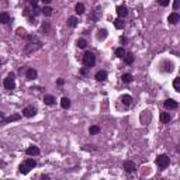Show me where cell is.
I'll return each mask as SVG.
<instances>
[{"instance_id": "obj_1", "label": "cell", "mask_w": 180, "mask_h": 180, "mask_svg": "<svg viewBox=\"0 0 180 180\" xmlns=\"http://www.w3.org/2000/svg\"><path fill=\"white\" fill-rule=\"evenodd\" d=\"M37 166V162L34 160V159H26L24 162H23L20 166H18V172L21 173V175H27V173H30L31 169H34Z\"/></svg>"}, {"instance_id": "obj_2", "label": "cell", "mask_w": 180, "mask_h": 180, "mask_svg": "<svg viewBox=\"0 0 180 180\" xmlns=\"http://www.w3.org/2000/svg\"><path fill=\"white\" fill-rule=\"evenodd\" d=\"M96 64V56L93 52H90V51H86L85 55H83V65L87 66V68H91V66H94Z\"/></svg>"}, {"instance_id": "obj_3", "label": "cell", "mask_w": 180, "mask_h": 180, "mask_svg": "<svg viewBox=\"0 0 180 180\" xmlns=\"http://www.w3.org/2000/svg\"><path fill=\"white\" fill-rule=\"evenodd\" d=\"M155 162H156V165H158L160 169H165V168H168L170 163V159L168 155H159L158 158L155 159Z\"/></svg>"}, {"instance_id": "obj_4", "label": "cell", "mask_w": 180, "mask_h": 180, "mask_svg": "<svg viewBox=\"0 0 180 180\" xmlns=\"http://www.w3.org/2000/svg\"><path fill=\"white\" fill-rule=\"evenodd\" d=\"M3 85H4V87L7 90H14V87H16V82H14V75L10 73L7 78H6L4 80H3Z\"/></svg>"}, {"instance_id": "obj_5", "label": "cell", "mask_w": 180, "mask_h": 180, "mask_svg": "<svg viewBox=\"0 0 180 180\" xmlns=\"http://www.w3.org/2000/svg\"><path fill=\"white\" fill-rule=\"evenodd\" d=\"M37 114V110H35V107L32 106H27L23 108V116L27 117V118H31V117H34Z\"/></svg>"}, {"instance_id": "obj_6", "label": "cell", "mask_w": 180, "mask_h": 180, "mask_svg": "<svg viewBox=\"0 0 180 180\" xmlns=\"http://www.w3.org/2000/svg\"><path fill=\"white\" fill-rule=\"evenodd\" d=\"M20 118H21V116H20V114H13V116H10V117H6V118H3V120L0 121V125H6V124H9V122L18 121Z\"/></svg>"}, {"instance_id": "obj_7", "label": "cell", "mask_w": 180, "mask_h": 180, "mask_svg": "<svg viewBox=\"0 0 180 180\" xmlns=\"http://www.w3.org/2000/svg\"><path fill=\"white\" fill-rule=\"evenodd\" d=\"M163 106H165V108H166V110H176L179 104H177V101L172 100V99H168V100H165Z\"/></svg>"}, {"instance_id": "obj_8", "label": "cell", "mask_w": 180, "mask_h": 180, "mask_svg": "<svg viewBox=\"0 0 180 180\" xmlns=\"http://www.w3.org/2000/svg\"><path fill=\"white\" fill-rule=\"evenodd\" d=\"M117 16H118V18H124V17L128 14V9L125 7V6H117Z\"/></svg>"}, {"instance_id": "obj_9", "label": "cell", "mask_w": 180, "mask_h": 180, "mask_svg": "<svg viewBox=\"0 0 180 180\" xmlns=\"http://www.w3.org/2000/svg\"><path fill=\"white\" fill-rule=\"evenodd\" d=\"M37 76H38V72H37V70H35L34 68H28V69L26 70V78H27L28 80H34L35 78H37Z\"/></svg>"}, {"instance_id": "obj_10", "label": "cell", "mask_w": 180, "mask_h": 180, "mask_svg": "<svg viewBox=\"0 0 180 180\" xmlns=\"http://www.w3.org/2000/svg\"><path fill=\"white\" fill-rule=\"evenodd\" d=\"M27 155H30V156H38L40 155V148L38 146H34V145H31V146H28L26 151Z\"/></svg>"}, {"instance_id": "obj_11", "label": "cell", "mask_w": 180, "mask_h": 180, "mask_svg": "<svg viewBox=\"0 0 180 180\" xmlns=\"http://www.w3.org/2000/svg\"><path fill=\"white\" fill-rule=\"evenodd\" d=\"M168 21H169L170 24H177V23L180 21V16H179V13H176V11H173L172 14H169V17H168Z\"/></svg>"}, {"instance_id": "obj_12", "label": "cell", "mask_w": 180, "mask_h": 180, "mask_svg": "<svg viewBox=\"0 0 180 180\" xmlns=\"http://www.w3.org/2000/svg\"><path fill=\"white\" fill-rule=\"evenodd\" d=\"M107 37H108V31H107V30L101 28V30L97 31V40H99V41H104Z\"/></svg>"}, {"instance_id": "obj_13", "label": "cell", "mask_w": 180, "mask_h": 180, "mask_svg": "<svg viewBox=\"0 0 180 180\" xmlns=\"http://www.w3.org/2000/svg\"><path fill=\"white\" fill-rule=\"evenodd\" d=\"M96 80H99V82H104L107 79V72L106 70H99L97 73H96Z\"/></svg>"}, {"instance_id": "obj_14", "label": "cell", "mask_w": 180, "mask_h": 180, "mask_svg": "<svg viewBox=\"0 0 180 180\" xmlns=\"http://www.w3.org/2000/svg\"><path fill=\"white\" fill-rule=\"evenodd\" d=\"M122 58H124V62H125L127 65H132L134 58H135V56H134L132 52H127L125 55H124V56H122Z\"/></svg>"}, {"instance_id": "obj_15", "label": "cell", "mask_w": 180, "mask_h": 180, "mask_svg": "<svg viewBox=\"0 0 180 180\" xmlns=\"http://www.w3.org/2000/svg\"><path fill=\"white\" fill-rule=\"evenodd\" d=\"M124 169L127 170V172H134L135 170V163H134L132 160H125L124 162Z\"/></svg>"}, {"instance_id": "obj_16", "label": "cell", "mask_w": 180, "mask_h": 180, "mask_svg": "<svg viewBox=\"0 0 180 180\" xmlns=\"http://www.w3.org/2000/svg\"><path fill=\"white\" fill-rule=\"evenodd\" d=\"M121 103L124 104V106H131V103H132V97L130 94H124V96H121Z\"/></svg>"}, {"instance_id": "obj_17", "label": "cell", "mask_w": 180, "mask_h": 180, "mask_svg": "<svg viewBox=\"0 0 180 180\" xmlns=\"http://www.w3.org/2000/svg\"><path fill=\"white\" fill-rule=\"evenodd\" d=\"M44 103L47 104V106H52L53 103H55V97L52 94H45L44 96Z\"/></svg>"}, {"instance_id": "obj_18", "label": "cell", "mask_w": 180, "mask_h": 180, "mask_svg": "<svg viewBox=\"0 0 180 180\" xmlns=\"http://www.w3.org/2000/svg\"><path fill=\"white\" fill-rule=\"evenodd\" d=\"M9 21H10V16H9V13H7V11L0 13V23H1V24H7Z\"/></svg>"}, {"instance_id": "obj_19", "label": "cell", "mask_w": 180, "mask_h": 180, "mask_svg": "<svg viewBox=\"0 0 180 180\" xmlns=\"http://www.w3.org/2000/svg\"><path fill=\"white\" fill-rule=\"evenodd\" d=\"M162 66H165V68L162 69L163 72H168V73H170V72L173 70V64H172V62H169V61H165L163 64H162Z\"/></svg>"}, {"instance_id": "obj_20", "label": "cell", "mask_w": 180, "mask_h": 180, "mask_svg": "<svg viewBox=\"0 0 180 180\" xmlns=\"http://www.w3.org/2000/svg\"><path fill=\"white\" fill-rule=\"evenodd\" d=\"M75 13H76V14H83V13H85V4H83V3H78V4L75 6Z\"/></svg>"}, {"instance_id": "obj_21", "label": "cell", "mask_w": 180, "mask_h": 180, "mask_svg": "<svg viewBox=\"0 0 180 180\" xmlns=\"http://www.w3.org/2000/svg\"><path fill=\"white\" fill-rule=\"evenodd\" d=\"M170 120H172V117H170V114L169 113H166V111H163V113H160V121L162 122H169Z\"/></svg>"}, {"instance_id": "obj_22", "label": "cell", "mask_w": 180, "mask_h": 180, "mask_svg": "<svg viewBox=\"0 0 180 180\" xmlns=\"http://www.w3.org/2000/svg\"><path fill=\"white\" fill-rule=\"evenodd\" d=\"M61 107L65 108V110H68L69 107H70V100H69L68 97H62V100H61Z\"/></svg>"}, {"instance_id": "obj_23", "label": "cell", "mask_w": 180, "mask_h": 180, "mask_svg": "<svg viewBox=\"0 0 180 180\" xmlns=\"http://www.w3.org/2000/svg\"><path fill=\"white\" fill-rule=\"evenodd\" d=\"M41 11H42V14H44V16H47V17H51V16H52V7H49V6H44V7H42V10H41Z\"/></svg>"}, {"instance_id": "obj_24", "label": "cell", "mask_w": 180, "mask_h": 180, "mask_svg": "<svg viewBox=\"0 0 180 180\" xmlns=\"http://www.w3.org/2000/svg\"><path fill=\"white\" fill-rule=\"evenodd\" d=\"M114 27H116L117 30H122V28H124V20H122V18L114 20Z\"/></svg>"}, {"instance_id": "obj_25", "label": "cell", "mask_w": 180, "mask_h": 180, "mask_svg": "<svg viewBox=\"0 0 180 180\" xmlns=\"http://www.w3.org/2000/svg\"><path fill=\"white\" fill-rule=\"evenodd\" d=\"M132 75H130V73H124L121 76V80L122 82H124V83H131V82H132Z\"/></svg>"}, {"instance_id": "obj_26", "label": "cell", "mask_w": 180, "mask_h": 180, "mask_svg": "<svg viewBox=\"0 0 180 180\" xmlns=\"http://www.w3.org/2000/svg\"><path fill=\"white\" fill-rule=\"evenodd\" d=\"M100 131H101V130H100V127H99V125H91V127L89 128L90 135H97Z\"/></svg>"}, {"instance_id": "obj_27", "label": "cell", "mask_w": 180, "mask_h": 180, "mask_svg": "<svg viewBox=\"0 0 180 180\" xmlns=\"http://www.w3.org/2000/svg\"><path fill=\"white\" fill-rule=\"evenodd\" d=\"M68 26L72 27V28H75V27L78 26V18H76V17H69L68 18Z\"/></svg>"}, {"instance_id": "obj_28", "label": "cell", "mask_w": 180, "mask_h": 180, "mask_svg": "<svg viewBox=\"0 0 180 180\" xmlns=\"http://www.w3.org/2000/svg\"><path fill=\"white\" fill-rule=\"evenodd\" d=\"M78 47L80 48V49H85L86 47H87V41L86 40H83V38H80V40H78Z\"/></svg>"}, {"instance_id": "obj_29", "label": "cell", "mask_w": 180, "mask_h": 180, "mask_svg": "<svg viewBox=\"0 0 180 180\" xmlns=\"http://www.w3.org/2000/svg\"><path fill=\"white\" fill-rule=\"evenodd\" d=\"M114 53H116V56L117 58H122V56H124V55H125V52H124V48H117L116 51H114Z\"/></svg>"}, {"instance_id": "obj_30", "label": "cell", "mask_w": 180, "mask_h": 180, "mask_svg": "<svg viewBox=\"0 0 180 180\" xmlns=\"http://www.w3.org/2000/svg\"><path fill=\"white\" fill-rule=\"evenodd\" d=\"M41 30H42V32L48 34V32H49V30H51V24H49V23H44L42 27H41Z\"/></svg>"}, {"instance_id": "obj_31", "label": "cell", "mask_w": 180, "mask_h": 180, "mask_svg": "<svg viewBox=\"0 0 180 180\" xmlns=\"http://www.w3.org/2000/svg\"><path fill=\"white\" fill-rule=\"evenodd\" d=\"M173 87H175L177 91L180 90V78H176V79L173 80Z\"/></svg>"}, {"instance_id": "obj_32", "label": "cell", "mask_w": 180, "mask_h": 180, "mask_svg": "<svg viewBox=\"0 0 180 180\" xmlns=\"http://www.w3.org/2000/svg\"><path fill=\"white\" fill-rule=\"evenodd\" d=\"M99 14H100V11H97V10H94L93 11V13H91V14H90V18H91V20H97V18H99Z\"/></svg>"}, {"instance_id": "obj_33", "label": "cell", "mask_w": 180, "mask_h": 180, "mask_svg": "<svg viewBox=\"0 0 180 180\" xmlns=\"http://www.w3.org/2000/svg\"><path fill=\"white\" fill-rule=\"evenodd\" d=\"M17 32H18V35H21V37L27 38V32H26V30H21V28H18V30H17Z\"/></svg>"}, {"instance_id": "obj_34", "label": "cell", "mask_w": 180, "mask_h": 180, "mask_svg": "<svg viewBox=\"0 0 180 180\" xmlns=\"http://www.w3.org/2000/svg\"><path fill=\"white\" fill-rule=\"evenodd\" d=\"M120 42H121V44H127L128 42L127 37H124V35H122V37H120Z\"/></svg>"}, {"instance_id": "obj_35", "label": "cell", "mask_w": 180, "mask_h": 180, "mask_svg": "<svg viewBox=\"0 0 180 180\" xmlns=\"http://www.w3.org/2000/svg\"><path fill=\"white\" fill-rule=\"evenodd\" d=\"M159 4L160 6H169V0H162V1H159Z\"/></svg>"}, {"instance_id": "obj_36", "label": "cell", "mask_w": 180, "mask_h": 180, "mask_svg": "<svg viewBox=\"0 0 180 180\" xmlns=\"http://www.w3.org/2000/svg\"><path fill=\"white\" fill-rule=\"evenodd\" d=\"M173 9H175V10L179 9V1H175V3H173Z\"/></svg>"}, {"instance_id": "obj_37", "label": "cell", "mask_w": 180, "mask_h": 180, "mask_svg": "<svg viewBox=\"0 0 180 180\" xmlns=\"http://www.w3.org/2000/svg\"><path fill=\"white\" fill-rule=\"evenodd\" d=\"M41 179H42V180H51L48 175H42V176H41Z\"/></svg>"}, {"instance_id": "obj_38", "label": "cell", "mask_w": 180, "mask_h": 180, "mask_svg": "<svg viewBox=\"0 0 180 180\" xmlns=\"http://www.w3.org/2000/svg\"><path fill=\"white\" fill-rule=\"evenodd\" d=\"M64 83H65V80H64V79H59V80H58V85H59V86H62Z\"/></svg>"}, {"instance_id": "obj_39", "label": "cell", "mask_w": 180, "mask_h": 180, "mask_svg": "<svg viewBox=\"0 0 180 180\" xmlns=\"http://www.w3.org/2000/svg\"><path fill=\"white\" fill-rule=\"evenodd\" d=\"M1 118H4V114H3V113H0V120H1Z\"/></svg>"}, {"instance_id": "obj_40", "label": "cell", "mask_w": 180, "mask_h": 180, "mask_svg": "<svg viewBox=\"0 0 180 180\" xmlns=\"http://www.w3.org/2000/svg\"><path fill=\"white\" fill-rule=\"evenodd\" d=\"M0 65H1V59H0Z\"/></svg>"}]
</instances>
